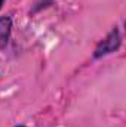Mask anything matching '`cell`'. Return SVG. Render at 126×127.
Masks as SVG:
<instances>
[{"label": "cell", "instance_id": "6da1fadb", "mask_svg": "<svg viewBox=\"0 0 126 127\" xmlns=\"http://www.w3.org/2000/svg\"><path fill=\"white\" fill-rule=\"evenodd\" d=\"M119 46H120V34L117 31V28H113L102 41H99V44L95 49L94 56L95 58H101V56H104L107 53H111V52L117 50Z\"/></svg>", "mask_w": 126, "mask_h": 127}, {"label": "cell", "instance_id": "7a4b0ae2", "mask_svg": "<svg viewBox=\"0 0 126 127\" xmlns=\"http://www.w3.org/2000/svg\"><path fill=\"white\" fill-rule=\"evenodd\" d=\"M10 30H12V19L9 16H1L0 18V50L7 46Z\"/></svg>", "mask_w": 126, "mask_h": 127}, {"label": "cell", "instance_id": "3957f363", "mask_svg": "<svg viewBox=\"0 0 126 127\" xmlns=\"http://www.w3.org/2000/svg\"><path fill=\"white\" fill-rule=\"evenodd\" d=\"M3 3H4V0H0V9H1V6H3Z\"/></svg>", "mask_w": 126, "mask_h": 127}, {"label": "cell", "instance_id": "277c9868", "mask_svg": "<svg viewBox=\"0 0 126 127\" xmlns=\"http://www.w3.org/2000/svg\"><path fill=\"white\" fill-rule=\"evenodd\" d=\"M16 127H24V126H16Z\"/></svg>", "mask_w": 126, "mask_h": 127}]
</instances>
